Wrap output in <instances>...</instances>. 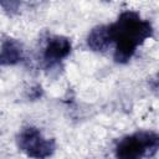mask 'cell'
<instances>
[{
  "label": "cell",
  "instance_id": "obj_1",
  "mask_svg": "<svg viewBox=\"0 0 159 159\" xmlns=\"http://www.w3.org/2000/svg\"><path fill=\"white\" fill-rule=\"evenodd\" d=\"M108 27L111 40L116 43L114 60L119 63L129 61L137 47L153 34L152 24L142 19L138 12L129 10L122 12L118 20Z\"/></svg>",
  "mask_w": 159,
  "mask_h": 159
},
{
  "label": "cell",
  "instance_id": "obj_2",
  "mask_svg": "<svg viewBox=\"0 0 159 159\" xmlns=\"http://www.w3.org/2000/svg\"><path fill=\"white\" fill-rule=\"evenodd\" d=\"M159 138L154 132L142 130L123 138L116 148L118 159H143L152 157L158 150Z\"/></svg>",
  "mask_w": 159,
  "mask_h": 159
},
{
  "label": "cell",
  "instance_id": "obj_3",
  "mask_svg": "<svg viewBox=\"0 0 159 159\" xmlns=\"http://www.w3.org/2000/svg\"><path fill=\"white\" fill-rule=\"evenodd\" d=\"M19 148L34 159H46L55 150V142L46 139L35 127L24 128L17 137Z\"/></svg>",
  "mask_w": 159,
  "mask_h": 159
},
{
  "label": "cell",
  "instance_id": "obj_4",
  "mask_svg": "<svg viewBox=\"0 0 159 159\" xmlns=\"http://www.w3.org/2000/svg\"><path fill=\"white\" fill-rule=\"evenodd\" d=\"M71 52V42L67 37L53 36L48 39L43 51V58L47 63H56L68 56Z\"/></svg>",
  "mask_w": 159,
  "mask_h": 159
},
{
  "label": "cell",
  "instance_id": "obj_5",
  "mask_svg": "<svg viewBox=\"0 0 159 159\" xmlns=\"http://www.w3.org/2000/svg\"><path fill=\"white\" fill-rule=\"evenodd\" d=\"M24 60L22 45L14 39H7L2 42L0 48V65L11 66Z\"/></svg>",
  "mask_w": 159,
  "mask_h": 159
},
{
  "label": "cell",
  "instance_id": "obj_6",
  "mask_svg": "<svg viewBox=\"0 0 159 159\" xmlns=\"http://www.w3.org/2000/svg\"><path fill=\"white\" fill-rule=\"evenodd\" d=\"M111 43L112 40L109 35V27L104 25L92 29L87 36V45L93 51H104L109 47Z\"/></svg>",
  "mask_w": 159,
  "mask_h": 159
}]
</instances>
